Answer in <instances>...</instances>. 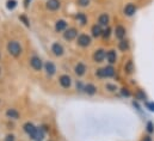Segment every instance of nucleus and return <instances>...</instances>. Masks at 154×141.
<instances>
[{"label": "nucleus", "instance_id": "f257e3e1", "mask_svg": "<svg viewBox=\"0 0 154 141\" xmlns=\"http://www.w3.org/2000/svg\"><path fill=\"white\" fill-rule=\"evenodd\" d=\"M96 77L98 79H106V78H114L116 75V68L112 65H108L102 68H97L94 72Z\"/></svg>", "mask_w": 154, "mask_h": 141}, {"label": "nucleus", "instance_id": "f03ea898", "mask_svg": "<svg viewBox=\"0 0 154 141\" xmlns=\"http://www.w3.org/2000/svg\"><path fill=\"white\" fill-rule=\"evenodd\" d=\"M6 49H7V53L13 58H19L22 55V53H23V48H22L20 43L18 41H16V39L10 41L7 43V45H6Z\"/></svg>", "mask_w": 154, "mask_h": 141}, {"label": "nucleus", "instance_id": "7ed1b4c3", "mask_svg": "<svg viewBox=\"0 0 154 141\" xmlns=\"http://www.w3.org/2000/svg\"><path fill=\"white\" fill-rule=\"evenodd\" d=\"M37 127L34 124V123H31V122H26V123H24L23 124V130L30 136V139H32V140H37Z\"/></svg>", "mask_w": 154, "mask_h": 141}, {"label": "nucleus", "instance_id": "20e7f679", "mask_svg": "<svg viewBox=\"0 0 154 141\" xmlns=\"http://www.w3.org/2000/svg\"><path fill=\"white\" fill-rule=\"evenodd\" d=\"M77 44L81 48H87L92 44V36L87 34H80L77 37Z\"/></svg>", "mask_w": 154, "mask_h": 141}, {"label": "nucleus", "instance_id": "39448f33", "mask_svg": "<svg viewBox=\"0 0 154 141\" xmlns=\"http://www.w3.org/2000/svg\"><path fill=\"white\" fill-rule=\"evenodd\" d=\"M29 64H30V67L34 70H36V72L42 70H43V66H44L42 59L39 58L38 55H32V56L30 58V60H29Z\"/></svg>", "mask_w": 154, "mask_h": 141}, {"label": "nucleus", "instance_id": "423d86ee", "mask_svg": "<svg viewBox=\"0 0 154 141\" xmlns=\"http://www.w3.org/2000/svg\"><path fill=\"white\" fill-rule=\"evenodd\" d=\"M106 58V50L104 48H98L93 52L92 54V59L96 64H102Z\"/></svg>", "mask_w": 154, "mask_h": 141}, {"label": "nucleus", "instance_id": "0eeeda50", "mask_svg": "<svg viewBox=\"0 0 154 141\" xmlns=\"http://www.w3.org/2000/svg\"><path fill=\"white\" fill-rule=\"evenodd\" d=\"M50 50L51 53L56 56V58H61L63 54H65V47L60 43V42H54L50 47Z\"/></svg>", "mask_w": 154, "mask_h": 141}, {"label": "nucleus", "instance_id": "6e6552de", "mask_svg": "<svg viewBox=\"0 0 154 141\" xmlns=\"http://www.w3.org/2000/svg\"><path fill=\"white\" fill-rule=\"evenodd\" d=\"M72 83H73V80L68 74H61L59 77V84L62 89H66V90L69 89L72 86Z\"/></svg>", "mask_w": 154, "mask_h": 141}, {"label": "nucleus", "instance_id": "1a4fd4ad", "mask_svg": "<svg viewBox=\"0 0 154 141\" xmlns=\"http://www.w3.org/2000/svg\"><path fill=\"white\" fill-rule=\"evenodd\" d=\"M43 70H45V74H47L48 78L54 77V75L56 74V70H56L55 64L51 62V61H45V62H44V66H43Z\"/></svg>", "mask_w": 154, "mask_h": 141}, {"label": "nucleus", "instance_id": "9d476101", "mask_svg": "<svg viewBox=\"0 0 154 141\" xmlns=\"http://www.w3.org/2000/svg\"><path fill=\"white\" fill-rule=\"evenodd\" d=\"M78 33H79V31H78L77 28H73V27L67 28V29L63 31V38H65L66 41H73V39H77Z\"/></svg>", "mask_w": 154, "mask_h": 141}, {"label": "nucleus", "instance_id": "9b49d317", "mask_svg": "<svg viewBox=\"0 0 154 141\" xmlns=\"http://www.w3.org/2000/svg\"><path fill=\"white\" fill-rule=\"evenodd\" d=\"M114 35H115V37L118 41L124 39L125 36H127V28L123 27V25H121V24L116 25L115 29H114Z\"/></svg>", "mask_w": 154, "mask_h": 141}, {"label": "nucleus", "instance_id": "f8f14e48", "mask_svg": "<svg viewBox=\"0 0 154 141\" xmlns=\"http://www.w3.org/2000/svg\"><path fill=\"white\" fill-rule=\"evenodd\" d=\"M136 11H137V7H136V5L133 4V2H128V4L123 7V14H124L125 17H133V16L136 13Z\"/></svg>", "mask_w": 154, "mask_h": 141}, {"label": "nucleus", "instance_id": "ddd939ff", "mask_svg": "<svg viewBox=\"0 0 154 141\" xmlns=\"http://www.w3.org/2000/svg\"><path fill=\"white\" fill-rule=\"evenodd\" d=\"M45 8L48 11H57L61 8V0H47Z\"/></svg>", "mask_w": 154, "mask_h": 141}, {"label": "nucleus", "instance_id": "4468645a", "mask_svg": "<svg viewBox=\"0 0 154 141\" xmlns=\"http://www.w3.org/2000/svg\"><path fill=\"white\" fill-rule=\"evenodd\" d=\"M106 61H108V64L109 65H116L117 64V60H118V56H117V52H116L115 49H109L108 52H106Z\"/></svg>", "mask_w": 154, "mask_h": 141}, {"label": "nucleus", "instance_id": "2eb2a0df", "mask_svg": "<svg viewBox=\"0 0 154 141\" xmlns=\"http://www.w3.org/2000/svg\"><path fill=\"white\" fill-rule=\"evenodd\" d=\"M97 24L100 25L102 28H106V27H109V24H110V16H109L108 13H102V14L98 17Z\"/></svg>", "mask_w": 154, "mask_h": 141}, {"label": "nucleus", "instance_id": "dca6fc26", "mask_svg": "<svg viewBox=\"0 0 154 141\" xmlns=\"http://www.w3.org/2000/svg\"><path fill=\"white\" fill-rule=\"evenodd\" d=\"M97 91H98V87L92 83H87L84 86V93H86L87 96H94Z\"/></svg>", "mask_w": 154, "mask_h": 141}, {"label": "nucleus", "instance_id": "f3484780", "mask_svg": "<svg viewBox=\"0 0 154 141\" xmlns=\"http://www.w3.org/2000/svg\"><path fill=\"white\" fill-rule=\"evenodd\" d=\"M55 31L56 33H63L67 28H68V23L65 19H57L55 22Z\"/></svg>", "mask_w": 154, "mask_h": 141}, {"label": "nucleus", "instance_id": "a211bd4d", "mask_svg": "<svg viewBox=\"0 0 154 141\" xmlns=\"http://www.w3.org/2000/svg\"><path fill=\"white\" fill-rule=\"evenodd\" d=\"M117 48H118L119 52L127 53V52H129V49H130V42H129L127 38L121 39V41H118V43H117Z\"/></svg>", "mask_w": 154, "mask_h": 141}, {"label": "nucleus", "instance_id": "6ab92c4d", "mask_svg": "<svg viewBox=\"0 0 154 141\" xmlns=\"http://www.w3.org/2000/svg\"><path fill=\"white\" fill-rule=\"evenodd\" d=\"M87 72V66L84 64V62H78L74 67V73L77 74L78 77H82L85 75Z\"/></svg>", "mask_w": 154, "mask_h": 141}, {"label": "nucleus", "instance_id": "aec40b11", "mask_svg": "<svg viewBox=\"0 0 154 141\" xmlns=\"http://www.w3.org/2000/svg\"><path fill=\"white\" fill-rule=\"evenodd\" d=\"M5 115H6V117L10 118V120H18V118L20 117L19 111H18L17 109H14V108H10V109H7L6 112H5Z\"/></svg>", "mask_w": 154, "mask_h": 141}, {"label": "nucleus", "instance_id": "412c9836", "mask_svg": "<svg viewBox=\"0 0 154 141\" xmlns=\"http://www.w3.org/2000/svg\"><path fill=\"white\" fill-rule=\"evenodd\" d=\"M123 72H124V74L125 75H131L133 73H134V70H135V66H134V62H133V60L131 59H129L125 64H124V67H123Z\"/></svg>", "mask_w": 154, "mask_h": 141}, {"label": "nucleus", "instance_id": "4be33fe9", "mask_svg": "<svg viewBox=\"0 0 154 141\" xmlns=\"http://www.w3.org/2000/svg\"><path fill=\"white\" fill-rule=\"evenodd\" d=\"M103 29L100 25H98L97 23L91 27V36L94 37V38H98V37H102V34H103Z\"/></svg>", "mask_w": 154, "mask_h": 141}, {"label": "nucleus", "instance_id": "5701e85b", "mask_svg": "<svg viewBox=\"0 0 154 141\" xmlns=\"http://www.w3.org/2000/svg\"><path fill=\"white\" fill-rule=\"evenodd\" d=\"M74 18H75V20L79 23V25H81V27H85L87 24V22H88V18H87V16L84 12H78Z\"/></svg>", "mask_w": 154, "mask_h": 141}, {"label": "nucleus", "instance_id": "b1692460", "mask_svg": "<svg viewBox=\"0 0 154 141\" xmlns=\"http://www.w3.org/2000/svg\"><path fill=\"white\" fill-rule=\"evenodd\" d=\"M135 98H136L137 101H143V102H146V101H147V95L145 93V91H142L141 89H139V90L135 92Z\"/></svg>", "mask_w": 154, "mask_h": 141}, {"label": "nucleus", "instance_id": "393cba45", "mask_svg": "<svg viewBox=\"0 0 154 141\" xmlns=\"http://www.w3.org/2000/svg\"><path fill=\"white\" fill-rule=\"evenodd\" d=\"M105 90L110 93H115L118 91V86L116 84H112V83H106L105 84Z\"/></svg>", "mask_w": 154, "mask_h": 141}, {"label": "nucleus", "instance_id": "a878e982", "mask_svg": "<svg viewBox=\"0 0 154 141\" xmlns=\"http://www.w3.org/2000/svg\"><path fill=\"white\" fill-rule=\"evenodd\" d=\"M111 35H112V29L110 27H106V28L103 29V34H102L103 39H109Z\"/></svg>", "mask_w": 154, "mask_h": 141}, {"label": "nucleus", "instance_id": "bb28decb", "mask_svg": "<svg viewBox=\"0 0 154 141\" xmlns=\"http://www.w3.org/2000/svg\"><path fill=\"white\" fill-rule=\"evenodd\" d=\"M17 5H18L17 0H7V1H6V7H7V10H10V11L14 10V8L17 7Z\"/></svg>", "mask_w": 154, "mask_h": 141}, {"label": "nucleus", "instance_id": "cd10ccee", "mask_svg": "<svg viewBox=\"0 0 154 141\" xmlns=\"http://www.w3.org/2000/svg\"><path fill=\"white\" fill-rule=\"evenodd\" d=\"M18 18H19V20H20L26 28H30V20H29V18H28L26 14H20Z\"/></svg>", "mask_w": 154, "mask_h": 141}, {"label": "nucleus", "instance_id": "c85d7f7f", "mask_svg": "<svg viewBox=\"0 0 154 141\" xmlns=\"http://www.w3.org/2000/svg\"><path fill=\"white\" fill-rule=\"evenodd\" d=\"M146 132H147L149 135L154 133V123L152 121H148V122H147V124H146Z\"/></svg>", "mask_w": 154, "mask_h": 141}, {"label": "nucleus", "instance_id": "c756f323", "mask_svg": "<svg viewBox=\"0 0 154 141\" xmlns=\"http://www.w3.org/2000/svg\"><path fill=\"white\" fill-rule=\"evenodd\" d=\"M119 92H121V95L123 96V97H130L131 96V92H130V90L129 89H127V87H122L121 90H119Z\"/></svg>", "mask_w": 154, "mask_h": 141}, {"label": "nucleus", "instance_id": "7c9ffc66", "mask_svg": "<svg viewBox=\"0 0 154 141\" xmlns=\"http://www.w3.org/2000/svg\"><path fill=\"white\" fill-rule=\"evenodd\" d=\"M84 86H85V84L81 80H78L77 84H75V89H77L78 92H84Z\"/></svg>", "mask_w": 154, "mask_h": 141}, {"label": "nucleus", "instance_id": "2f4dec72", "mask_svg": "<svg viewBox=\"0 0 154 141\" xmlns=\"http://www.w3.org/2000/svg\"><path fill=\"white\" fill-rule=\"evenodd\" d=\"M91 0H77V4L80 7H87L90 5Z\"/></svg>", "mask_w": 154, "mask_h": 141}, {"label": "nucleus", "instance_id": "473e14b6", "mask_svg": "<svg viewBox=\"0 0 154 141\" xmlns=\"http://www.w3.org/2000/svg\"><path fill=\"white\" fill-rule=\"evenodd\" d=\"M145 105H146V108H147L149 111L154 112V102H146Z\"/></svg>", "mask_w": 154, "mask_h": 141}, {"label": "nucleus", "instance_id": "72a5a7b5", "mask_svg": "<svg viewBox=\"0 0 154 141\" xmlns=\"http://www.w3.org/2000/svg\"><path fill=\"white\" fill-rule=\"evenodd\" d=\"M4 141H16V136H14L13 134H7V135L5 136Z\"/></svg>", "mask_w": 154, "mask_h": 141}, {"label": "nucleus", "instance_id": "f704fd0d", "mask_svg": "<svg viewBox=\"0 0 154 141\" xmlns=\"http://www.w3.org/2000/svg\"><path fill=\"white\" fill-rule=\"evenodd\" d=\"M31 1H32V0H23V7H24V8H28V7L30 6Z\"/></svg>", "mask_w": 154, "mask_h": 141}, {"label": "nucleus", "instance_id": "c9c22d12", "mask_svg": "<svg viewBox=\"0 0 154 141\" xmlns=\"http://www.w3.org/2000/svg\"><path fill=\"white\" fill-rule=\"evenodd\" d=\"M142 141H153V140H152V136L148 134V135H145V136L142 138Z\"/></svg>", "mask_w": 154, "mask_h": 141}, {"label": "nucleus", "instance_id": "e433bc0d", "mask_svg": "<svg viewBox=\"0 0 154 141\" xmlns=\"http://www.w3.org/2000/svg\"><path fill=\"white\" fill-rule=\"evenodd\" d=\"M0 60H1V53H0Z\"/></svg>", "mask_w": 154, "mask_h": 141}, {"label": "nucleus", "instance_id": "4c0bfd02", "mask_svg": "<svg viewBox=\"0 0 154 141\" xmlns=\"http://www.w3.org/2000/svg\"><path fill=\"white\" fill-rule=\"evenodd\" d=\"M0 74H1V68H0Z\"/></svg>", "mask_w": 154, "mask_h": 141}, {"label": "nucleus", "instance_id": "58836bf2", "mask_svg": "<svg viewBox=\"0 0 154 141\" xmlns=\"http://www.w3.org/2000/svg\"><path fill=\"white\" fill-rule=\"evenodd\" d=\"M37 141H41V140H37Z\"/></svg>", "mask_w": 154, "mask_h": 141}]
</instances>
